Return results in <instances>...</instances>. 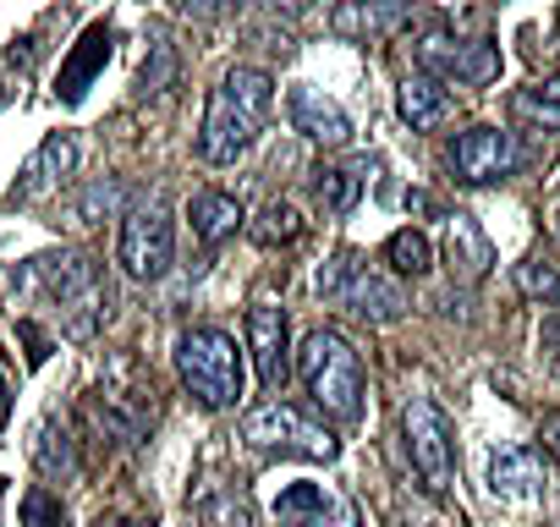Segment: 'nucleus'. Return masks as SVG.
Instances as JSON below:
<instances>
[{"instance_id":"obj_32","label":"nucleus","mask_w":560,"mask_h":527,"mask_svg":"<svg viewBox=\"0 0 560 527\" xmlns=\"http://www.w3.org/2000/svg\"><path fill=\"white\" fill-rule=\"evenodd\" d=\"M176 7L187 12V17H198V23H214V17H225V12H236L242 0H176Z\"/></svg>"},{"instance_id":"obj_37","label":"nucleus","mask_w":560,"mask_h":527,"mask_svg":"<svg viewBox=\"0 0 560 527\" xmlns=\"http://www.w3.org/2000/svg\"><path fill=\"white\" fill-rule=\"evenodd\" d=\"M100 527H154V522H138V516H121V522H100Z\"/></svg>"},{"instance_id":"obj_10","label":"nucleus","mask_w":560,"mask_h":527,"mask_svg":"<svg viewBox=\"0 0 560 527\" xmlns=\"http://www.w3.org/2000/svg\"><path fill=\"white\" fill-rule=\"evenodd\" d=\"M516 160H522V149H516V138L505 132V127H467V132H456V143H451V171H456V181L462 187H489V181H505L511 171H516Z\"/></svg>"},{"instance_id":"obj_6","label":"nucleus","mask_w":560,"mask_h":527,"mask_svg":"<svg viewBox=\"0 0 560 527\" xmlns=\"http://www.w3.org/2000/svg\"><path fill=\"white\" fill-rule=\"evenodd\" d=\"M242 440L253 450H269V456H298V461H336L341 456V440L314 423L303 407L292 401H264L242 418Z\"/></svg>"},{"instance_id":"obj_28","label":"nucleus","mask_w":560,"mask_h":527,"mask_svg":"<svg viewBox=\"0 0 560 527\" xmlns=\"http://www.w3.org/2000/svg\"><path fill=\"white\" fill-rule=\"evenodd\" d=\"M314 198H319L330 214H347V209L358 203V176H352V171H330V165H319V171H314Z\"/></svg>"},{"instance_id":"obj_14","label":"nucleus","mask_w":560,"mask_h":527,"mask_svg":"<svg viewBox=\"0 0 560 527\" xmlns=\"http://www.w3.org/2000/svg\"><path fill=\"white\" fill-rule=\"evenodd\" d=\"M247 358H253V374L264 390H280L292 374V330H287V314L275 303H253L247 308Z\"/></svg>"},{"instance_id":"obj_12","label":"nucleus","mask_w":560,"mask_h":527,"mask_svg":"<svg viewBox=\"0 0 560 527\" xmlns=\"http://www.w3.org/2000/svg\"><path fill=\"white\" fill-rule=\"evenodd\" d=\"M418 23H434L418 0H341L330 12V28L341 39H358V45H380V39H396Z\"/></svg>"},{"instance_id":"obj_35","label":"nucleus","mask_w":560,"mask_h":527,"mask_svg":"<svg viewBox=\"0 0 560 527\" xmlns=\"http://www.w3.org/2000/svg\"><path fill=\"white\" fill-rule=\"evenodd\" d=\"M538 341H544V352H549V358H555V368H560V314H555V319H544Z\"/></svg>"},{"instance_id":"obj_18","label":"nucleus","mask_w":560,"mask_h":527,"mask_svg":"<svg viewBox=\"0 0 560 527\" xmlns=\"http://www.w3.org/2000/svg\"><path fill=\"white\" fill-rule=\"evenodd\" d=\"M489 494L505 505H538L544 500V472L533 450H494L489 456Z\"/></svg>"},{"instance_id":"obj_5","label":"nucleus","mask_w":560,"mask_h":527,"mask_svg":"<svg viewBox=\"0 0 560 527\" xmlns=\"http://www.w3.org/2000/svg\"><path fill=\"white\" fill-rule=\"evenodd\" d=\"M89 412H94V429L110 440V445H143L154 434V418H160V396H154V379L132 363V358H116L100 385L89 390Z\"/></svg>"},{"instance_id":"obj_22","label":"nucleus","mask_w":560,"mask_h":527,"mask_svg":"<svg viewBox=\"0 0 560 527\" xmlns=\"http://www.w3.org/2000/svg\"><path fill=\"white\" fill-rule=\"evenodd\" d=\"M34 467L45 478H78L83 472V456H78V440L61 418H45L39 423V440H34Z\"/></svg>"},{"instance_id":"obj_16","label":"nucleus","mask_w":560,"mask_h":527,"mask_svg":"<svg viewBox=\"0 0 560 527\" xmlns=\"http://www.w3.org/2000/svg\"><path fill=\"white\" fill-rule=\"evenodd\" d=\"M287 116H292V127H298L308 143H325V149L352 143V116H347L325 89H314V83H298V89L287 94Z\"/></svg>"},{"instance_id":"obj_24","label":"nucleus","mask_w":560,"mask_h":527,"mask_svg":"<svg viewBox=\"0 0 560 527\" xmlns=\"http://www.w3.org/2000/svg\"><path fill=\"white\" fill-rule=\"evenodd\" d=\"M198 527H253V500H247L236 483H225V489L203 494V505H198Z\"/></svg>"},{"instance_id":"obj_2","label":"nucleus","mask_w":560,"mask_h":527,"mask_svg":"<svg viewBox=\"0 0 560 527\" xmlns=\"http://www.w3.org/2000/svg\"><path fill=\"white\" fill-rule=\"evenodd\" d=\"M269 105H275L269 72L264 67H231L220 78V89L209 94V110H203V127H198V160L203 165H236L253 149Z\"/></svg>"},{"instance_id":"obj_3","label":"nucleus","mask_w":560,"mask_h":527,"mask_svg":"<svg viewBox=\"0 0 560 527\" xmlns=\"http://www.w3.org/2000/svg\"><path fill=\"white\" fill-rule=\"evenodd\" d=\"M176 374H182V390L203 412H225L247 390V347H236V336H225L214 325L182 330L176 336Z\"/></svg>"},{"instance_id":"obj_13","label":"nucleus","mask_w":560,"mask_h":527,"mask_svg":"<svg viewBox=\"0 0 560 527\" xmlns=\"http://www.w3.org/2000/svg\"><path fill=\"white\" fill-rule=\"evenodd\" d=\"M275 522L280 527H363L358 522V505L347 500V494H336V489H325V483H314V478H298V483H287L275 494Z\"/></svg>"},{"instance_id":"obj_30","label":"nucleus","mask_w":560,"mask_h":527,"mask_svg":"<svg viewBox=\"0 0 560 527\" xmlns=\"http://www.w3.org/2000/svg\"><path fill=\"white\" fill-rule=\"evenodd\" d=\"M23 527H67V505L50 489H28L23 494Z\"/></svg>"},{"instance_id":"obj_29","label":"nucleus","mask_w":560,"mask_h":527,"mask_svg":"<svg viewBox=\"0 0 560 527\" xmlns=\"http://www.w3.org/2000/svg\"><path fill=\"white\" fill-rule=\"evenodd\" d=\"M121 203H127V187H121V181H94V187L78 198V220H83V225H100V220L116 214Z\"/></svg>"},{"instance_id":"obj_9","label":"nucleus","mask_w":560,"mask_h":527,"mask_svg":"<svg viewBox=\"0 0 560 527\" xmlns=\"http://www.w3.org/2000/svg\"><path fill=\"white\" fill-rule=\"evenodd\" d=\"M116 264L132 281H165L176 264V225L165 214V203H138L121 214V242H116Z\"/></svg>"},{"instance_id":"obj_20","label":"nucleus","mask_w":560,"mask_h":527,"mask_svg":"<svg viewBox=\"0 0 560 527\" xmlns=\"http://www.w3.org/2000/svg\"><path fill=\"white\" fill-rule=\"evenodd\" d=\"M396 105H401V116H407V127H412V132H434V127H440V121H451V110H456L451 89H445L440 78H429V72L401 78Z\"/></svg>"},{"instance_id":"obj_19","label":"nucleus","mask_w":560,"mask_h":527,"mask_svg":"<svg viewBox=\"0 0 560 527\" xmlns=\"http://www.w3.org/2000/svg\"><path fill=\"white\" fill-rule=\"evenodd\" d=\"M445 258H451V276L462 286H478L494 270V242L483 236V225L472 214H451V236H445Z\"/></svg>"},{"instance_id":"obj_8","label":"nucleus","mask_w":560,"mask_h":527,"mask_svg":"<svg viewBox=\"0 0 560 527\" xmlns=\"http://www.w3.org/2000/svg\"><path fill=\"white\" fill-rule=\"evenodd\" d=\"M401 450L434 494H445L456 483V429L429 396H412L401 407Z\"/></svg>"},{"instance_id":"obj_36","label":"nucleus","mask_w":560,"mask_h":527,"mask_svg":"<svg viewBox=\"0 0 560 527\" xmlns=\"http://www.w3.org/2000/svg\"><path fill=\"white\" fill-rule=\"evenodd\" d=\"M264 7H269V12H287V17H298V12H308V7H314V0H264Z\"/></svg>"},{"instance_id":"obj_33","label":"nucleus","mask_w":560,"mask_h":527,"mask_svg":"<svg viewBox=\"0 0 560 527\" xmlns=\"http://www.w3.org/2000/svg\"><path fill=\"white\" fill-rule=\"evenodd\" d=\"M18 336H23V341H28V363H34V368H39V363H45V358H50V341H45V330H39V325H34V319H18Z\"/></svg>"},{"instance_id":"obj_27","label":"nucleus","mask_w":560,"mask_h":527,"mask_svg":"<svg viewBox=\"0 0 560 527\" xmlns=\"http://www.w3.org/2000/svg\"><path fill=\"white\" fill-rule=\"evenodd\" d=\"M516 292L533 297V303H560V270L544 258H522L516 264Z\"/></svg>"},{"instance_id":"obj_21","label":"nucleus","mask_w":560,"mask_h":527,"mask_svg":"<svg viewBox=\"0 0 560 527\" xmlns=\"http://www.w3.org/2000/svg\"><path fill=\"white\" fill-rule=\"evenodd\" d=\"M187 220H192V236H198L203 247H220L225 236L242 231V203H236L231 192L198 187V192L187 198Z\"/></svg>"},{"instance_id":"obj_17","label":"nucleus","mask_w":560,"mask_h":527,"mask_svg":"<svg viewBox=\"0 0 560 527\" xmlns=\"http://www.w3.org/2000/svg\"><path fill=\"white\" fill-rule=\"evenodd\" d=\"M110 45H116V39H110L105 23H89V28H83V39L72 45V56L61 61V78H56V94H61L67 105H78V99L94 89V78H100L105 61H110Z\"/></svg>"},{"instance_id":"obj_7","label":"nucleus","mask_w":560,"mask_h":527,"mask_svg":"<svg viewBox=\"0 0 560 527\" xmlns=\"http://www.w3.org/2000/svg\"><path fill=\"white\" fill-rule=\"evenodd\" d=\"M319 297L358 314V319H369V325H396L407 314L401 286H390L380 270H369L358 253H336L330 264H319Z\"/></svg>"},{"instance_id":"obj_38","label":"nucleus","mask_w":560,"mask_h":527,"mask_svg":"<svg viewBox=\"0 0 560 527\" xmlns=\"http://www.w3.org/2000/svg\"><path fill=\"white\" fill-rule=\"evenodd\" d=\"M555 236H560V231H555Z\"/></svg>"},{"instance_id":"obj_25","label":"nucleus","mask_w":560,"mask_h":527,"mask_svg":"<svg viewBox=\"0 0 560 527\" xmlns=\"http://www.w3.org/2000/svg\"><path fill=\"white\" fill-rule=\"evenodd\" d=\"M303 236V214L287 203V198H280V203H269L258 220H253V242L258 247H275V242H298Z\"/></svg>"},{"instance_id":"obj_4","label":"nucleus","mask_w":560,"mask_h":527,"mask_svg":"<svg viewBox=\"0 0 560 527\" xmlns=\"http://www.w3.org/2000/svg\"><path fill=\"white\" fill-rule=\"evenodd\" d=\"M298 374L314 396V407L336 423H358L369 412V374H363V358L352 352L347 336L336 330H308L303 336V352H298Z\"/></svg>"},{"instance_id":"obj_23","label":"nucleus","mask_w":560,"mask_h":527,"mask_svg":"<svg viewBox=\"0 0 560 527\" xmlns=\"http://www.w3.org/2000/svg\"><path fill=\"white\" fill-rule=\"evenodd\" d=\"M385 264H390L396 276H412V281H418V276H429V270H434V247H429V236H423V231H412V225H407V231H396V236L385 242Z\"/></svg>"},{"instance_id":"obj_31","label":"nucleus","mask_w":560,"mask_h":527,"mask_svg":"<svg viewBox=\"0 0 560 527\" xmlns=\"http://www.w3.org/2000/svg\"><path fill=\"white\" fill-rule=\"evenodd\" d=\"M171 72H176V56H171V45H154V67H143V72H138V99L160 94Z\"/></svg>"},{"instance_id":"obj_26","label":"nucleus","mask_w":560,"mask_h":527,"mask_svg":"<svg viewBox=\"0 0 560 527\" xmlns=\"http://www.w3.org/2000/svg\"><path fill=\"white\" fill-rule=\"evenodd\" d=\"M516 110H522V116H533L538 127H549V132H560V78H544V83H527V89L516 94Z\"/></svg>"},{"instance_id":"obj_34","label":"nucleus","mask_w":560,"mask_h":527,"mask_svg":"<svg viewBox=\"0 0 560 527\" xmlns=\"http://www.w3.org/2000/svg\"><path fill=\"white\" fill-rule=\"evenodd\" d=\"M538 445H544V450L560 461V412H549V418L538 423Z\"/></svg>"},{"instance_id":"obj_15","label":"nucleus","mask_w":560,"mask_h":527,"mask_svg":"<svg viewBox=\"0 0 560 527\" xmlns=\"http://www.w3.org/2000/svg\"><path fill=\"white\" fill-rule=\"evenodd\" d=\"M72 165H78V138H72V132H50V138L34 149V160L18 171V181H12V192H7V209H23V203L56 192V187L72 176Z\"/></svg>"},{"instance_id":"obj_1","label":"nucleus","mask_w":560,"mask_h":527,"mask_svg":"<svg viewBox=\"0 0 560 527\" xmlns=\"http://www.w3.org/2000/svg\"><path fill=\"white\" fill-rule=\"evenodd\" d=\"M12 281L28 286V292H45V297L61 308L67 336H78V341L100 336L105 319H110V303H116L100 264H94L89 253H67V247H61V253H39V258H28Z\"/></svg>"},{"instance_id":"obj_11","label":"nucleus","mask_w":560,"mask_h":527,"mask_svg":"<svg viewBox=\"0 0 560 527\" xmlns=\"http://www.w3.org/2000/svg\"><path fill=\"white\" fill-rule=\"evenodd\" d=\"M418 67L440 83H494L500 78V45L489 39H451V34H429L418 45Z\"/></svg>"}]
</instances>
